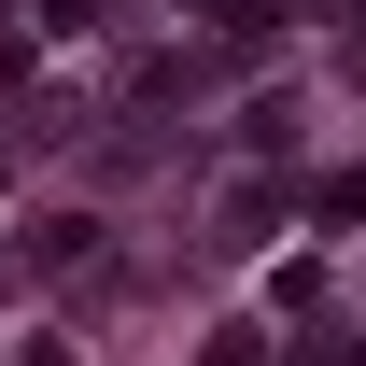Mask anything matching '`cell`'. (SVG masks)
I'll use <instances>...</instances> for the list:
<instances>
[{"mask_svg": "<svg viewBox=\"0 0 366 366\" xmlns=\"http://www.w3.org/2000/svg\"><path fill=\"white\" fill-rule=\"evenodd\" d=\"M310 366H324V352H310Z\"/></svg>", "mask_w": 366, "mask_h": 366, "instance_id": "1", "label": "cell"}, {"mask_svg": "<svg viewBox=\"0 0 366 366\" xmlns=\"http://www.w3.org/2000/svg\"><path fill=\"white\" fill-rule=\"evenodd\" d=\"M352 366H366V352H352Z\"/></svg>", "mask_w": 366, "mask_h": 366, "instance_id": "2", "label": "cell"}]
</instances>
